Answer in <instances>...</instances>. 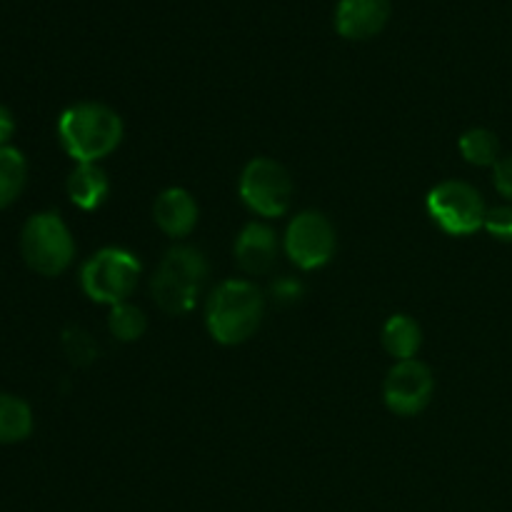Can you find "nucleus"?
I'll list each match as a JSON object with an SVG mask.
<instances>
[{"label":"nucleus","mask_w":512,"mask_h":512,"mask_svg":"<svg viewBox=\"0 0 512 512\" xmlns=\"http://www.w3.org/2000/svg\"><path fill=\"white\" fill-rule=\"evenodd\" d=\"M428 215L448 235H473L485 223V200L463 180H445L428 193Z\"/></svg>","instance_id":"423d86ee"},{"label":"nucleus","mask_w":512,"mask_h":512,"mask_svg":"<svg viewBox=\"0 0 512 512\" xmlns=\"http://www.w3.org/2000/svg\"><path fill=\"white\" fill-rule=\"evenodd\" d=\"M390 0H340L335 10V30L348 40H368L385 28Z\"/></svg>","instance_id":"9d476101"},{"label":"nucleus","mask_w":512,"mask_h":512,"mask_svg":"<svg viewBox=\"0 0 512 512\" xmlns=\"http://www.w3.org/2000/svg\"><path fill=\"white\" fill-rule=\"evenodd\" d=\"M140 278V260L130 250L103 248L83 265L80 285L93 303L118 305L130 298Z\"/></svg>","instance_id":"39448f33"},{"label":"nucleus","mask_w":512,"mask_h":512,"mask_svg":"<svg viewBox=\"0 0 512 512\" xmlns=\"http://www.w3.org/2000/svg\"><path fill=\"white\" fill-rule=\"evenodd\" d=\"M20 253L30 270L45 278H55L73 263V235L58 213H38L25 223L20 235Z\"/></svg>","instance_id":"20e7f679"},{"label":"nucleus","mask_w":512,"mask_h":512,"mask_svg":"<svg viewBox=\"0 0 512 512\" xmlns=\"http://www.w3.org/2000/svg\"><path fill=\"white\" fill-rule=\"evenodd\" d=\"M265 315V298L250 280H225L205 308V325L220 345H240L253 338Z\"/></svg>","instance_id":"f03ea898"},{"label":"nucleus","mask_w":512,"mask_h":512,"mask_svg":"<svg viewBox=\"0 0 512 512\" xmlns=\"http://www.w3.org/2000/svg\"><path fill=\"white\" fill-rule=\"evenodd\" d=\"M208 278V260L198 248L175 245L160 260L150 293L158 308L168 315H185L198 303V293Z\"/></svg>","instance_id":"7ed1b4c3"},{"label":"nucleus","mask_w":512,"mask_h":512,"mask_svg":"<svg viewBox=\"0 0 512 512\" xmlns=\"http://www.w3.org/2000/svg\"><path fill=\"white\" fill-rule=\"evenodd\" d=\"M33 433V410L25 400L0 393V443L13 445Z\"/></svg>","instance_id":"2eb2a0df"},{"label":"nucleus","mask_w":512,"mask_h":512,"mask_svg":"<svg viewBox=\"0 0 512 512\" xmlns=\"http://www.w3.org/2000/svg\"><path fill=\"white\" fill-rule=\"evenodd\" d=\"M433 390L435 380L428 365L415 358L398 360L383 383V398L395 415L410 418L428 408Z\"/></svg>","instance_id":"1a4fd4ad"},{"label":"nucleus","mask_w":512,"mask_h":512,"mask_svg":"<svg viewBox=\"0 0 512 512\" xmlns=\"http://www.w3.org/2000/svg\"><path fill=\"white\" fill-rule=\"evenodd\" d=\"M58 138L75 163H98L123 140V120L103 103H75L60 115Z\"/></svg>","instance_id":"f257e3e1"},{"label":"nucleus","mask_w":512,"mask_h":512,"mask_svg":"<svg viewBox=\"0 0 512 512\" xmlns=\"http://www.w3.org/2000/svg\"><path fill=\"white\" fill-rule=\"evenodd\" d=\"M13 133H15L13 113H10L5 105H0V148H3V145H8V140L13 138Z\"/></svg>","instance_id":"5701e85b"},{"label":"nucleus","mask_w":512,"mask_h":512,"mask_svg":"<svg viewBox=\"0 0 512 512\" xmlns=\"http://www.w3.org/2000/svg\"><path fill=\"white\" fill-rule=\"evenodd\" d=\"M108 328L110 335H113L115 340H120V343H135V340L143 338L145 330H148V318H145V313L138 305L125 300V303H118L110 308Z\"/></svg>","instance_id":"a211bd4d"},{"label":"nucleus","mask_w":512,"mask_h":512,"mask_svg":"<svg viewBox=\"0 0 512 512\" xmlns=\"http://www.w3.org/2000/svg\"><path fill=\"white\" fill-rule=\"evenodd\" d=\"M240 198L263 218H283L293 203V180L273 158H253L240 175Z\"/></svg>","instance_id":"0eeeda50"},{"label":"nucleus","mask_w":512,"mask_h":512,"mask_svg":"<svg viewBox=\"0 0 512 512\" xmlns=\"http://www.w3.org/2000/svg\"><path fill=\"white\" fill-rule=\"evenodd\" d=\"M63 348L65 355L70 358V363L85 368V365L93 363L98 358V345H95L93 335L85 333L83 328H68L63 333Z\"/></svg>","instance_id":"6ab92c4d"},{"label":"nucleus","mask_w":512,"mask_h":512,"mask_svg":"<svg viewBox=\"0 0 512 512\" xmlns=\"http://www.w3.org/2000/svg\"><path fill=\"white\" fill-rule=\"evenodd\" d=\"M110 193V180L98 163H78L68 175V195L75 208L98 210Z\"/></svg>","instance_id":"ddd939ff"},{"label":"nucleus","mask_w":512,"mask_h":512,"mask_svg":"<svg viewBox=\"0 0 512 512\" xmlns=\"http://www.w3.org/2000/svg\"><path fill=\"white\" fill-rule=\"evenodd\" d=\"M278 258V238L265 223H248L235 240V260L248 275H263Z\"/></svg>","instance_id":"9b49d317"},{"label":"nucleus","mask_w":512,"mask_h":512,"mask_svg":"<svg viewBox=\"0 0 512 512\" xmlns=\"http://www.w3.org/2000/svg\"><path fill=\"white\" fill-rule=\"evenodd\" d=\"M273 293H275V300L280 298V303H295V300H300V295H303V285L285 278L273 285Z\"/></svg>","instance_id":"4be33fe9"},{"label":"nucleus","mask_w":512,"mask_h":512,"mask_svg":"<svg viewBox=\"0 0 512 512\" xmlns=\"http://www.w3.org/2000/svg\"><path fill=\"white\" fill-rule=\"evenodd\" d=\"M335 228L318 210H305L285 230V253L300 270H315L330 263L335 253Z\"/></svg>","instance_id":"6e6552de"},{"label":"nucleus","mask_w":512,"mask_h":512,"mask_svg":"<svg viewBox=\"0 0 512 512\" xmlns=\"http://www.w3.org/2000/svg\"><path fill=\"white\" fill-rule=\"evenodd\" d=\"M483 228L493 235L495 240L512 243V205H498L485 213Z\"/></svg>","instance_id":"aec40b11"},{"label":"nucleus","mask_w":512,"mask_h":512,"mask_svg":"<svg viewBox=\"0 0 512 512\" xmlns=\"http://www.w3.org/2000/svg\"><path fill=\"white\" fill-rule=\"evenodd\" d=\"M423 345V330L410 315H393L383 328V348L395 360H413Z\"/></svg>","instance_id":"4468645a"},{"label":"nucleus","mask_w":512,"mask_h":512,"mask_svg":"<svg viewBox=\"0 0 512 512\" xmlns=\"http://www.w3.org/2000/svg\"><path fill=\"white\" fill-rule=\"evenodd\" d=\"M28 183V163L18 148H0V210L13 205Z\"/></svg>","instance_id":"dca6fc26"},{"label":"nucleus","mask_w":512,"mask_h":512,"mask_svg":"<svg viewBox=\"0 0 512 512\" xmlns=\"http://www.w3.org/2000/svg\"><path fill=\"white\" fill-rule=\"evenodd\" d=\"M493 180L498 193L503 195V198L512 200V155H508V158H500L498 163H495Z\"/></svg>","instance_id":"412c9836"},{"label":"nucleus","mask_w":512,"mask_h":512,"mask_svg":"<svg viewBox=\"0 0 512 512\" xmlns=\"http://www.w3.org/2000/svg\"><path fill=\"white\" fill-rule=\"evenodd\" d=\"M460 153L470 165H493L500 160V140L488 128H470L460 135Z\"/></svg>","instance_id":"f3484780"},{"label":"nucleus","mask_w":512,"mask_h":512,"mask_svg":"<svg viewBox=\"0 0 512 512\" xmlns=\"http://www.w3.org/2000/svg\"><path fill=\"white\" fill-rule=\"evenodd\" d=\"M198 203L185 188H168L158 195L153 205V218L158 228L170 238H185L198 225Z\"/></svg>","instance_id":"f8f14e48"}]
</instances>
